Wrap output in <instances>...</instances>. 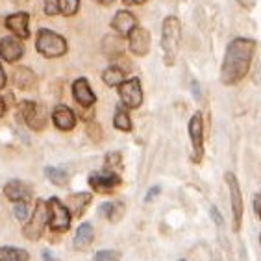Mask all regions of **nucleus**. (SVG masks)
I'll use <instances>...</instances> for the list:
<instances>
[{
	"instance_id": "obj_1",
	"label": "nucleus",
	"mask_w": 261,
	"mask_h": 261,
	"mask_svg": "<svg viewBox=\"0 0 261 261\" xmlns=\"http://www.w3.org/2000/svg\"><path fill=\"white\" fill-rule=\"evenodd\" d=\"M254 52H256V41L254 39L237 37L231 41L226 48L221 69V80L224 86H233L248 74Z\"/></svg>"
},
{
	"instance_id": "obj_2",
	"label": "nucleus",
	"mask_w": 261,
	"mask_h": 261,
	"mask_svg": "<svg viewBox=\"0 0 261 261\" xmlns=\"http://www.w3.org/2000/svg\"><path fill=\"white\" fill-rule=\"evenodd\" d=\"M181 41V24L180 19L174 15L167 17L163 20V28H161V48H163V61L167 67L174 65L176 56L180 50Z\"/></svg>"
},
{
	"instance_id": "obj_3",
	"label": "nucleus",
	"mask_w": 261,
	"mask_h": 261,
	"mask_svg": "<svg viewBox=\"0 0 261 261\" xmlns=\"http://www.w3.org/2000/svg\"><path fill=\"white\" fill-rule=\"evenodd\" d=\"M35 48L45 58H61L63 54H67V41L63 39V35L46 30V28H41L37 32Z\"/></svg>"
},
{
	"instance_id": "obj_4",
	"label": "nucleus",
	"mask_w": 261,
	"mask_h": 261,
	"mask_svg": "<svg viewBox=\"0 0 261 261\" xmlns=\"http://www.w3.org/2000/svg\"><path fill=\"white\" fill-rule=\"evenodd\" d=\"M46 222H48V210H46V202L39 200L35 202L34 213L28 217L24 228H22V236L30 241H37L43 236V230H45Z\"/></svg>"
},
{
	"instance_id": "obj_5",
	"label": "nucleus",
	"mask_w": 261,
	"mask_h": 261,
	"mask_svg": "<svg viewBox=\"0 0 261 261\" xmlns=\"http://www.w3.org/2000/svg\"><path fill=\"white\" fill-rule=\"evenodd\" d=\"M224 180H226L228 187H230L231 213H233V231H239L241 230V222H243V211H245L241 187H239V181H237V178H236L233 172H226Z\"/></svg>"
},
{
	"instance_id": "obj_6",
	"label": "nucleus",
	"mask_w": 261,
	"mask_h": 261,
	"mask_svg": "<svg viewBox=\"0 0 261 261\" xmlns=\"http://www.w3.org/2000/svg\"><path fill=\"white\" fill-rule=\"evenodd\" d=\"M48 210V224L54 231H67L70 228V213L65 207V204L58 198H50L46 202Z\"/></svg>"
},
{
	"instance_id": "obj_7",
	"label": "nucleus",
	"mask_w": 261,
	"mask_h": 261,
	"mask_svg": "<svg viewBox=\"0 0 261 261\" xmlns=\"http://www.w3.org/2000/svg\"><path fill=\"white\" fill-rule=\"evenodd\" d=\"M119 96L126 110H137L143 104V87H141L139 78H130L122 82L119 86Z\"/></svg>"
},
{
	"instance_id": "obj_8",
	"label": "nucleus",
	"mask_w": 261,
	"mask_h": 261,
	"mask_svg": "<svg viewBox=\"0 0 261 261\" xmlns=\"http://www.w3.org/2000/svg\"><path fill=\"white\" fill-rule=\"evenodd\" d=\"M89 186L93 187L95 193H111L117 186H121V174L111 171H100V172H93L89 176Z\"/></svg>"
},
{
	"instance_id": "obj_9",
	"label": "nucleus",
	"mask_w": 261,
	"mask_h": 261,
	"mask_svg": "<svg viewBox=\"0 0 261 261\" xmlns=\"http://www.w3.org/2000/svg\"><path fill=\"white\" fill-rule=\"evenodd\" d=\"M20 113H22V119L32 130L39 132L46 126V113L45 108L35 102H22L20 104Z\"/></svg>"
},
{
	"instance_id": "obj_10",
	"label": "nucleus",
	"mask_w": 261,
	"mask_h": 261,
	"mask_svg": "<svg viewBox=\"0 0 261 261\" xmlns=\"http://www.w3.org/2000/svg\"><path fill=\"white\" fill-rule=\"evenodd\" d=\"M189 137L193 141V161H198L204 158V121H202L200 113H195L189 121Z\"/></svg>"
},
{
	"instance_id": "obj_11",
	"label": "nucleus",
	"mask_w": 261,
	"mask_h": 261,
	"mask_svg": "<svg viewBox=\"0 0 261 261\" xmlns=\"http://www.w3.org/2000/svg\"><path fill=\"white\" fill-rule=\"evenodd\" d=\"M150 45H152L150 32L146 30V28L136 26L130 32V35H128V46H130V52L134 56H139V58L141 56H146L150 52Z\"/></svg>"
},
{
	"instance_id": "obj_12",
	"label": "nucleus",
	"mask_w": 261,
	"mask_h": 261,
	"mask_svg": "<svg viewBox=\"0 0 261 261\" xmlns=\"http://www.w3.org/2000/svg\"><path fill=\"white\" fill-rule=\"evenodd\" d=\"M4 195L8 200L15 202V204H19V202H30L32 200V187L20 180H11L6 184Z\"/></svg>"
},
{
	"instance_id": "obj_13",
	"label": "nucleus",
	"mask_w": 261,
	"mask_h": 261,
	"mask_svg": "<svg viewBox=\"0 0 261 261\" xmlns=\"http://www.w3.org/2000/svg\"><path fill=\"white\" fill-rule=\"evenodd\" d=\"M28 13L20 11V13H13L6 19V28L11 30V34L15 35L17 39H28L30 37V28H28Z\"/></svg>"
},
{
	"instance_id": "obj_14",
	"label": "nucleus",
	"mask_w": 261,
	"mask_h": 261,
	"mask_svg": "<svg viewBox=\"0 0 261 261\" xmlns=\"http://www.w3.org/2000/svg\"><path fill=\"white\" fill-rule=\"evenodd\" d=\"M22 54H24V48H22V43L17 37H4L0 41V56L8 63L19 61L22 58Z\"/></svg>"
},
{
	"instance_id": "obj_15",
	"label": "nucleus",
	"mask_w": 261,
	"mask_h": 261,
	"mask_svg": "<svg viewBox=\"0 0 261 261\" xmlns=\"http://www.w3.org/2000/svg\"><path fill=\"white\" fill-rule=\"evenodd\" d=\"M72 95H74L76 102L82 106V108H91L95 104V93L91 89L89 82L86 78H78V80L72 84Z\"/></svg>"
},
{
	"instance_id": "obj_16",
	"label": "nucleus",
	"mask_w": 261,
	"mask_h": 261,
	"mask_svg": "<svg viewBox=\"0 0 261 261\" xmlns=\"http://www.w3.org/2000/svg\"><path fill=\"white\" fill-rule=\"evenodd\" d=\"M111 26H113V30H115L119 35L128 37L130 32L137 26V20H136V17L132 15L130 11L121 10V11H117L115 13V17H113V20H111Z\"/></svg>"
},
{
	"instance_id": "obj_17",
	"label": "nucleus",
	"mask_w": 261,
	"mask_h": 261,
	"mask_svg": "<svg viewBox=\"0 0 261 261\" xmlns=\"http://www.w3.org/2000/svg\"><path fill=\"white\" fill-rule=\"evenodd\" d=\"M52 121H54L56 128H60L61 132L72 130L76 124L74 111L70 110V108H67V106H58V108L52 111Z\"/></svg>"
},
{
	"instance_id": "obj_18",
	"label": "nucleus",
	"mask_w": 261,
	"mask_h": 261,
	"mask_svg": "<svg viewBox=\"0 0 261 261\" xmlns=\"http://www.w3.org/2000/svg\"><path fill=\"white\" fill-rule=\"evenodd\" d=\"M91 200H93V195L91 193H76V195L69 196V204H67V210H69L70 217H82L84 211L89 207Z\"/></svg>"
},
{
	"instance_id": "obj_19",
	"label": "nucleus",
	"mask_w": 261,
	"mask_h": 261,
	"mask_svg": "<svg viewBox=\"0 0 261 261\" xmlns=\"http://www.w3.org/2000/svg\"><path fill=\"white\" fill-rule=\"evenodd\" d=\"M13 82L19 89H32L37 84V76L28 67H17L15 72H13Z\"/></svg>"
},
{
	"instance_id": "obj_20",
	"label": "nucleus",
	"mask_w": 261,
	"mask_h": 261,
	"mask_svg": "<svg viewBox=\"0 0 261 261\" xmlns=\"http://www.w3.org/2000/svg\"><path fill=\"white\" fill-rule=\"evenodd\" d=\"M93 239H95L93 226H91L89 222L80 224V228H78V231H76L74 236V248L76 250H87L91 246V243H93Z\"/></svg>"
},
{
	"instance_id": "obj_21",
	"label": "nucleus",
	"mask_w": 261,
	"mask_h": 261,
	"mask_svg": "<svg viewBox=\"0 0 261 261\" xmlns=\"http://www.w3.org/2000/svg\"><path fill=\"white\" fill-rule=\"evenodd\" d=\"M124 211H126V207L122 202H106V204L100 206L98 213L104 215L110 222H119L122 217H124Z\"/></svg>"
},
{
	"instance_id": "obj_22",
	"label": "nucleus",
	"mask_w": 261,
	"mask_h": 261,
	"mask_svg": "<svg viewBox=\"0 0 261 261\" xmlns=\"http://www.w3.org/2000/svg\"><path fill=\"white\" fill-rule=\"evenodd\" d=\"M102 80L108 87H119L124 82V70L119 69V67H108V69L102 72Z\"/></svg>"
},
{
	"instance_id": "obj_23",
	"label": "nucleus",
	"mask_w": 261,
	"mask_h": 261,
	"mask_svg": "<svg viewBox=\"0 0 261 261\" xmlns=\"http://www.w3.org/2000/svg\"><path fill=\"white\" fill-rule=\"evenodd\" d=\"M0 261H30V254L20 248L2 246L0 248Z\"/></svg>"
},
{
	"instance_id": "obj_24",
	"label": "nucleus",
	"mask_w": 261,
	"mask_h": 261,
	"mask_svg": "<svg viewBox=\"0 0 261 261\" xmlns=\"http://www.w3.org/2000/svg\"><path fill=\"white\" fill-rule=\"evenodd\" d=\"M113 124L121 132H130L132 130V119L130 113L124 106H117L115 108V117H113Z\"/></svg>"
},
{
	"instance_id": "obj_25",
	"label": "nucleus",
	"mask_w": 261,
	"mask_h": 261,
	"mask_svg": "<svg viewBox=\"0 0 261 261\" xmlns=\"http://www.w3.org/2000/svg\"><path fill=\"white\" fill-rule=\"evenodd\" d=\"M45 174L54 186H58V187L69 186V172H65L63 169H58V167H46Z\"/></svg>"
},
{
	"instance_id": "obj_26",
	"label": "nucleus",
	"mask_w": 261,
	"mask_h": 261,
	"mask_svg": "<svg viewBox=\"0 0 261 261\" xmlns=\"http://www.w3.org/2000/svg\"><path fill=\"white\" fill-rule=\"evenodd\" d=\"M56 6H58V13L65 17H72L76 15V11L80 8V0H58Z\"/></svg>"
},
{
	"instance_id": "obj_27",
	"label": "nucleus",
	"mask_w": 261,
	"mask_h": 261,
	"mask_svg": "<svg viewBox=\"0 0 261 261\" xmlns=\"http://www.w3.org/2000/svg\"><path fill=\"white\" fill-rule=\"evenodd\" d=\"M106 171H111V172H117V174H121L122 171V158H121V152H108V156H106Z\"/></svg>"
},
{
	"instance_id": "obj_28",
	"label": "nucleus",
	"mask_w": 261,
	"mask_h": 261,
	"mask_svg": "<svg viewBox=\"0 0 261 261\" xmlns=\"http://www.w3.org/2000/svg\"><path fill=\"white\" fill-rule=\"evenodd\" d=\"M121 257L119 250H100L95 254V261H121Z\"/></svg>"
},
{
	"instance_id": "obj_29",
	"label": "nucleus",
	"mask_w": 261,
	"mask_h": 261,
	"mask_svg": "<svg viewBox=\"0 0 261 261\" xmlns=\"http://www.w3.org/2000/svg\"><path fill=\"white\" fill-rule=\"evenodd\" d=\"M15 215L19 221H28V217H30V211H28V202H19L15 206Z\"/></svg>"
},
{
	"instance_id": "obj_30",
	"label": "nucleus",
	"mask_w": 261,
	"mask_h": 261,
	"mask_svg": "<svg viewBox=\"0 0 261 261\" xmlns=\"http://www.w3.org/2000/svg\"><path fill=\"white\" fill-rule=\"evenodd\" d=\"M45 13L46 15H56L58 13V6H56V0H46V6H45Z\"/></svg>"
},
{
	"instance_id": "obj_31",
	"label": "nucleus",
	"mask_w": 261,
	"mask_h": 261,
	"mask_svg": "<svg viewBox=\"0 0 261 261\" xmlns=\"http://www.w3.org/2000/svg\"><path fill=\"white\" fill-rule=\"evenodd\" d=\"M211 217H213V221H215V224H219V226H222V215L217 211V207H211Z\"/></svg>"
},
{
	"instance_id": "obj_32",
	"label": "nucleus",
	"mask_w": 261,
	"mask_h": 261,
	"mask_svg": "<svg viewBox=\"0 0 261 261\" xmlns=\"http://www.w3.org/2000/svg\"><path fill=\"white\" fill-rule=\"evenodd\" d=\"M160 193H161V189H160V187H152V189H150V191H148V193H146V195H145V202H150L152 200V198H154V196H156V195H160Z\"/></svg>"
},
{
	"instance_id": "obj_33",
	"label": "nucleus",
	"mask_w": 261,
	"mask_h": 261,
	"mask_svg": "<svg viewBox=\"0 0 261 261\" xmlns=\"http://www.w3.org/2000/svg\"><path fill=\"white\" fill-rule=\"evenodd\" d=\"M259 202H261L259 195H256L254 196V213H256V217H259Z\"/></svg>"
},
{
	"instance_id": "obj_34",
	"label": "nucleus",
	"mask_w": 261,
	"mask_h": 261,
	"mask_svg": "<svg viewBox=\"0 0 261 261\" xmlns=\"http://www.w3.org/2000/svg\"><path fill=\"white\" fill-rule=\"evenodd\" d=\"M239 4H241L243 8H252V6L256 4V0H239Z\"/></svg>"
},
{
	"instance_id": "obj_35",
	"label": "nucleus",
	"mask_w": 261,
	"mask_h": 261,
	"mask_svg": "<svg viewBox=\"0 0 261 261\" xmlns=\"http://www.w3.org/2000/svg\"><path fill=\"white\" fill-rule=\"evenodd\" d=\"M6 86V74H4V69H2V65H0V89Z\"/></svg>"
},
{
	"instance_id": "obj_36",
	"label": "nucleus",
	"mask_w": 261,
	"mask_h": 261,
	"mask_svg": "<svg viewBox=\"0 0 261 261\" xmlns=\"http://www.w3.org/2000/svg\"><path fill=\"white\" fill-rule=\"evenodd\" d=\"M43 256H45V259H46V261H58L54 256H52L50 252H43Z\"/></svg>"
},
{
	"instance_id": "obj_37",
	"label": "nucleus",
	"mask_w": 261,
	"mask_h": 261,
	"mask_svg": "<svg viewBox=\"0 0 261 261\" xmlns=\"http://www.w3.org/2000/svg\"><path fill=\"white\" fill-rule=\"evenodd\" d=\"M4 111H6V102L4 98H0V117L4 115Z\"/></svg>"
},
{
	"instance_id": "obj_38",
	"label": "nucleus",
	"mask_w": 261,
	"mask_h": 261,
	"mask_svg": "<svg viewBox=\"0 0 261 261\" xmlns=\"http://www.w3.org/2000/svg\"><path fill=\"white\" fill-rule=\"evenodd\" d=\"M126 4H145L146 0H124Z\"/></svg>"
},
{
	"instance_id": "obj_39",
	"label": "nucleus",
	"mask_w": 261,
	"mask_h": 261,
	"mask_svg": "<svg viewBox=\"0 0 261 261\" xmlns=\"http://www.w3.org/2000/svg\"><path fill=\"white\" fill-rule=\"evenodd\" d=\"M95 2H98V4H104V6H110V4H113L115 0H95Z\"/></svg>"
},
{
	"instance_id": "obj_40",
	"label": "nucleus",
	"mask_w": 261,
	"mask_h": 261,
	"mask_svg": "<svg viewBox=\"0 0 261 261\" xmlns=\"http://www.w3.org/2000/svg\"><path fill=\"white\" fill-rule=\"evenodd\" d=\"M180 261H186V259H180Z\"/></svg>"
}]
</instances>
